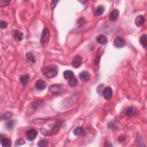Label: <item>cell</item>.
I'll return each mask as SVG.
<instances>
[{
	"label": "cell",
	"instance_id": "cell-22",
	"mask_svg": "<svg viewBox=\"0 0 147 147\" xmlns=\"http://www.w3.org/2000/svg\"><path fill=\"white\" fill-rule=\"evenodd\" d=\"M83 129L81 126H78L74 129L73 133L75 135V136H80V135L82 133Z\"/></svg>",
	"mask_w": 147,
	"mask_h": 147
},
{
	"label": "cell",
	"instance_id": "cell-16",
	"mask_svg": "<svg viewBox=\"0 0 147 147\" xmlns=\"http://www.w3.org/2000/svg\"><path fill=\"white\" fill-rule=\"evenodd\" d=\"M136 108L133 106H131L129 107L126 111V115L128 117H132L136 113Z\"/></svg>",
	"mask_w": 147,
	"mask_h": 147
},
{
	"label": "cell",
	"instance_id": "cell-28",
	"mask_svg": "<svg viewBox=\"0 0 147 147\" xmlns=\"http://www.w3.org/2000/svg\"><path fill=\"white\" fill-rule=\"evenodd\" d=\"M101 56V55H97V56H96L95 59V61H94V64L95 65H97L99 63V62H100V61Z\"/></svg>",
	"mask_w": 147,
	"mask_h": 147
},
{
	"label": "cell",
	"instance_id": "cell-7",
	"mask_svg": "<svg viewBox=\"0 0 147 147\" xmlns=\"http://www.w3.org/2000/svg\"><path fill=\"white\" fill-rule=\"evenodd\" d=\"M125 45V42L124 39L121 37H117L115 38L114 41V45L118 48H121L124 47Z\"/></svg>",
	"mask_w": 147,
	"mask_h": 147
},
{
	"label": "cell",
	"instance_id": "cell-11",
	"mask_svg": "<svg viewBox=\"0 0 147 147\" xmlns=\"http://www.w3.org/2000/svg\"><path fill=\"white\" fill-rule=\"evenodd\" d=\"M120 12L117 9H114L112 12L110 13L109 18L111 21H115L117 20L119 17Z\"/></svg>",
	"mask_w": 147,
	"mask_h": 147
},
{
	"label": "cell",
	"instance_id": "cell-13",
	"mask_svg": "<svg viewBox=\"0 0 147 147\" xmlns=\"http://www.w3.org/2000/svg\"><path fill=\"white\" fill-rule=\"evenodd\" d=\"M145 22V18L142 15H139L136 17L135 20V24L137 26H141L144 25Z\"/></svg>",
	"mask_w": 147,
	"mask_h": 147
},
{
	"label": "cell",
	"instance_id": "cell-8",
	"mask_svg": "<svg viewBox=\"0 0 147 147\" xmlns=\"http://www.w3.org/2000/svg\"><path fill=\"white\" fill-rule=\"evenodd\" d=\"M13 37L17 42H21L24 38L23 33L18 30H13L12 32Z\"/></svg>",
	"mask_w": 147,
	"mask_h": 147
},
{
	"label": "cell",
	"instance_id": "cell-2",
	"mask_svg": "<svg viewBox=\"0 0 147 147\" xmlns=\"http://www.w3.org/2000/svg\"><path fill=\"white\" fill-rule=\"evenodd\" d=\"M50 37V31L48 28H44L43 31L42 37H41L40 43L43 45H47L49 42Z\"/></svg>",
	"mask_w": 147,
	"mask_h": 147
},
{
	"label": "cell",
	"instance_id": "cell-5",
	"mask_svg": "<svg viewBox=\"0 0 147 147\" xmlns=\"http://www.w3.org/2000/svg\"><path fill=\"white\" fill-rule=\"evenodd\" d=\"M82 62L83 60L82 57L79 56V55H77V56L74 57L73 62H72V66H73L74 68H79V67L81 66Z\"/></svg>",
	"mask_w": 147,
	"mask_h": 147
},
{
	"label": "cell",
	"instance_id": "cell-26",
	"mask_svg": "<svg viewBox=\"0 0 147 147\" xmlns=\"http://www.w3.org/2000/svg\"><path fill=\"white\" fill-rule=\"evenodd\" d=\"M7 26H8V23H7L6 21H1V22H0V27H1L2 30L6 28Z\"/></svg>",
	"mask_w": 147,
	"mask_h": 147
},
{
	"label": "cell",
	"instance_id": "cell-4",
	"mask_svg": "<svg viewBox=\"0 0 147 147\" xmlns=\"http://www.w3.org/2000/svg\"><path fill=\"white\" fill-rule=\"evenodd\" d=\"M37 136V132L34 129H31L26 132V138L30 141H33L36 138Z\"/></svg>",
	"mask_w": 147,
	"mask_h": 147
},
{
	"label": "cell",
	"instance_id": "cell-15",
	"mask_svg": "<svg viewBox=\"0 0 147 147\" xmlns=\"http://www.w3.org/2000/svg\"><path fill=\"white\" fill-rule=\"evenodd\" d=\"M29 80H30V76H29V75L28 74L23 75L21 76L20 78V81L23 86H25L27 85Z\"/></svg>",
	"mask_w": 147,
	"mask_h": 147
},
{
	"label": "cell",
	"instance_id": "cell-6",
	"mask_svg": "<svg viewBox=\"0 0 147 147\" xmlns=\"http://www.w3.org/2000/svg\"><path fill=\"white\" fill-rule=\"evenodd\" d=\"M103 95L105 100H109L113 96V90L110 87H106L103 91Z\"/></svg>",
	"mask_w": 147,
	"mask_h": 147
},
{
	"label": "cell",
	"instance_id": "cell-3",
	"mask_svg": "<svg viewBox=\"0 0 147 147\" xmlns=\"http://www.w3.org/2000/svg\"><path fill=\"white\" fill-rule=\"evenodd\" d=\"M49 90L52 94L57 95L63 93V87L62 85H54L50 87Z\"/></svg>",
	"mask_w": 147,
	"mask_h": 147
},
{
	"label": "cell",
	"instance_id": "cell-20",
	"mask_svg": "<svg viewBox=\"0 0 147 147\" xmlns=\"http://www.w3.org/2000/svg\"><path fill=\"white\" fill-rule=\"evenodd\" d=\"M140 43L143 46L144 48H146V35H142L140 38Z\"/></svg>",
	"mask_w": 147,
	"mask_h": 147
},
{
	"label": "cell",
	"instance_id": "cell-1",
	"mask_svg": "<svg viewBox=\"0 0 147 147\" xmlns=\"http://www.w3.org/2000/svg\"><path fill=\"white\" fill-rule=\"evenodd\" d=\"M42 71L43 74L48 78L51 79L56 76L58 73V68L56 65L51 64L49 66L43 67Z\"/></svg>",
	"mask_w": 147,
	"mask_h": 147
},
{
	"label": "cell",
	"instance_id": "cell-21",
	"mask_svg": "<svg viewBox=\"0 0 147 147\" xmlns=\"http://www.w3.org/2000/svg\"><path fill=\"white\" fill-rule=\"evenodd\" d=\"M26 59H27L29 61L31 62L32 63H35L36 62V60H35L34 56H33V55L32 54V53L30 52H28L26 53Z\"/></svg>",
	"mask_w": 147,
	"mask_h": 147
},
{
	"label": "cell",
	"instance_id": "cell-12",
	"mask_svg": "<svg viewBox=\"0 0 147 147\" xmlns=\"http://www.w3.org/2000/svg\"><path fill=\"white\" fill-rule=\"evenodd\" d=\"M1 145L4 147H9L11 146V141L8 138L2 136V134H1Z\"/></svg>",
	"mask_w": 147,
	"mask_h": 147
},
{
	"label": "cell",
	"instance_id": "cell-29",
	"mask_svg": "<svg viewBox=\"0 0 147 147\" xmlns=\"http://www.w3.org/2000/svg\"><path fill=\"white\" fill-rule=\"evenodd\" d=\"M58 1H52L51 2V6L52 7V9H54L55 8V7L56 6V4L58 2Z\"/></svg>",
	"mask_w": 147,
	"mask_h": 147
},
{
	"label": "cell",
	"instance_id": "cell-30",
	"mask_svg": "<svg viewBox=\"0 0 147 147\" xmlns=\"http://www.w3.org/2000/svg\"><path fill=\"white\" fill-rule=\"evenodd\" d=\"M11 113H6L4 115V120L5 119H9L11 117Z\"/></svg>",
	"mask_w": 147,
	"mask_h": 147
},
{
	"label": "cell",
	"instance_id": "cell-10",
	"mask_svg": "<svg viewBox=\"0 0 147 147\" xmlns=\"http://www.w3.org/2000/svg\"><path fill=\"white\" fill-rule=\"evenodd\" d=\"M35 87L38 90H43L46 87V83L43 80H38L35 83Z\"/></svg>",
	"mask_w": 147,
	"mask_h": 147
},
{
	"label": "cell",
	"instance_id": "cell-17",
	"mask_svg": "<svg viewBox=\"0 0 147 147\" xmlns=\"http://www.w3.org/2000/svg\"><path fill=\"white\" fill-rule=\"evenodd\" d=\"M64 78L67 79V80H69L74 76V73L71 70H66L63 73Z\"/></svg>",
	"mask_w": 147,
	"mask_h": 147
},
{
	"label": "cell",
	"instance_id": "cell-19",
	"mask_svg": "<svg viewBox=\"0 0 147 147\" xmlns=\"http://www.w3.org/2000/svg\"><path fill=\"white\" fill-rule=\"evenodd\" d=\"M68 84L70 86L72 87H75L77 84H78V80L75 76H74L73 78L70 79L68 81Z\"/></svg>",
	"mask_w": 147,
	"mask_h": 147
},
{
	"label": "cell",
	"instance_id": "cell-23",
	"mask_svg": "<svg viewBox=\"0 0 147 147\" xmlns=\"http://www.w3.org/2000/svg\"><path fill=\"white\" fill-rule=\"evenodd\" d=\"M48 142L45 139H43L42 140H40L38 141L37 146H40V147H44L48 145Z\"/></svg>",
	"mask_w": 147,
	"mask_h": 147
},
{
	"label": "cell",
	"instance_id": "cell-9",
	"mask_svg": "<svg viewBox=\"0 0 147 147\" xmlns=\"http://www.w3.org/2000/svg\"><path fill=\"white\" fill-rule=\"evenodd\" d=\"M79 76L81 81L83 82H86L90 80V74L87 71H83L79 74Z\"/></svg>",
	"mask_w": 147,
	"mask_h": 147
},
{
	"label": "cell",
	"instance_id": "cell-14",
	"mask_svg": "<svg viewBox=\"0 0 147 147\" xmlns=\"http://www.w3.org/2000/svg\"><path fill=\"white\" fill-rule=\"evenodd\" d=\"M97 42L99 44L105 45L106 44H107V37L105 36L104 35H100L97 37Z\"/></svg>",
	"mask_w": 147,
	"mask_h": 147
},
{
	"label": "cell",
	"instance_id": "cell-27",
	"mask_svg": "<svg viewBox=\"0 0 147 147\" xmlns=\"http://www.w3.org/2000/svg\"><path fill=\"white\" fill-rule=\"evenodd\" d=\"M25 143V141L23 139H18L17 140L16 142V146H18V145H23Z\"/></svg>",
	"mask_w": 147,
	"mask_h": 147
},
{
	"label": "cell",
	"instance_id": "cell-18",
	"mask_svg": "<svg viewBox=\"0 0 147 147\" xmlns=\"http://www.w3.org/2000/svg\"><path fill=\"white\" fill-rule=\"evenodd\" d=\"M104 11H105L104 7H103L102 5L99 6L97 7V9H95V11L94 12L95 15L97 16L102 15V14L103 13V12H104Z\"/></svg>",
	"mask_w": 147,
	"mask_h": 147
},
{
	"label": "cell",
	"instance_id": "cell-24",
	"mask_svg": "<svg viewBox=\"0 0 147 147\" xmlns=\"http://www.w3.org/2000/svg\"><path fill=\"white\" fill-rule=\"evenodd\" d=\"M14 125V121L13 120H10L6 122V127L8 129H12L13 128Z\"/></svg>",
	"mask_w": 147,
	"mask_h": 147
},
{
	"label": "cell",
	"instance_id": "cell-25",
	"mask_svg": "<svg viewBox=\"0 0 147 147\" xmlns=\"http://www.w3.org/2000/svg\"><path fill=\"white\" fill-rule=\"evenodd\" d=\"M11 1L9 0H1L0 1V6L1 7H5L10 4Z\"/></svg>",
	"mask_w": 147,
	"mask_h": 147
}]
</instances>
